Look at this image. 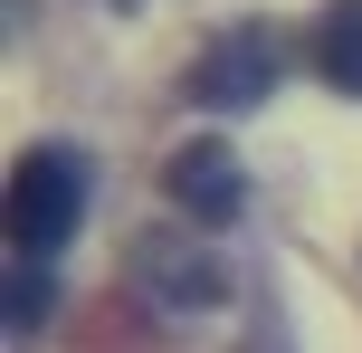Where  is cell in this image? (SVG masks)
I'll return each mask as SVG.
<instances>
[{"mask_svg": "<svg viewBox=\"0 0 362 353\" xmlns=\"http://www.w3.org/2000/svg\"><path fill=\"white\" fill-rule=\"evenodd\" d=\"M267 86H276V48H267V29H229V38H210V48L191 57V105H210V115L257 105Z\"/></svg>", "mask_w": 362, "mask_h": 353, "instance_id": "cell-3", "label": "cell"}, {"mask_svg": "<svg viewBox=\"0 0 362 353\" xmlns=\"http://www.w3.org/2000/svg\"><path fill=\"white\" fill-rule=\"evenodd\" d=\"M163 191H172V210H181L191 229H229L238 210H248V172H238V153H229V144H210V134L172 153Z\"/></svg>", "mask_w": 362, "mask_h": 353, "instance_id": "cell-2", "label": "cell"}, {"mask_svg": "<svg viewBox=\"0 0 362 353\" xmlns=\"http://www.w3.org/2000/svg\"><path fill=\"white\" fill-rule=\"evenodd\" d=\"M315 76L362 96V0H334V10L315 19Z\"/></svg>", "mask_w": 362, "mask_h": 353, "instance_id": "cell-4", "label": "cell"}, {"mask_svg": "<svg viewBox=\"0 0 362 353\" xmlns=\"http://www.w3.org/2000/svg\"><path fill=\"white\" fill-rule=\"evenodd\" d=\"M76 220H86V163L67 144H38L10 172V239H19V258H57V239Z\"/></svg>", "mask_w": 362, "mask_h": 353, "instance_id": "cell-1", "label": "cell"}]
</instances>
